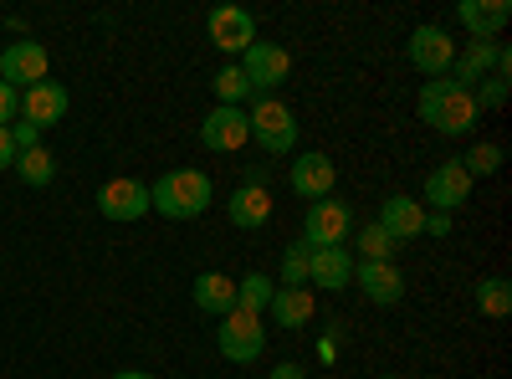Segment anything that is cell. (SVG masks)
I'll use <instances>...</instances> for the list:
<instances>
[{
    "instance_id": "cell-27",
    "label": "cell",
    "mask_w": 512,
    "mask_h": 379,
    "mask_svg": "<svg viewBox=\"0 0 512 379\" xmlns=\"http://www.w3.org/2000/svg\"><path fill=\"white\" fill-rule=\"evenodd\" d=\"M477 308H482L487 318H507V313H512V282H507V277H487V282L477 287Z\"/></svg>"
},
{
    "instance_id": "cell-34",
    "label": "cell",
    "mask_w": 512,
    "mask_h": 379,
    "mask_svg": "<svg viewBox=\"0 0 512 379\" xmlns=\"http://www.w3.org/2000/svg\"><path fill=\"white\" fill-rule=\"evenodd\" d=\"M425 231H431L436 241H441V236H451V216H441V210H431V216H425Z\"/></svg>"
},
{
    "instance_id": "cell-5",
    "label": "cell",
    "mask_w": 512,
    "mask_h": 379,
    "mask_svg": "<svg viewBox=\"0 0 512 379\" xmlns=\"http://www.w3.org/2000/svg\"><path fill=\"white\" fill-rule=\"evenodd\" d=\"M236 67L246 72L256 98H272V88H277V82H287V72H292V57H287V47H277V41H251Z\"/></svg>"
},
{
    "instance_id": "cell-18",
    "label": "cell",
    "mask_w": 512,
    "mask_h": 379,
    "mask_svg": "<svg viewBox=\"0 0 512 379\" xmlns=\"http://www.w3.org/2000/svg\"><path fill=\"white\" fill-rule=\"evenodd\" d=\"M456 16H461L466 31H472V41H492L512 21V6H507V0H461Z\"/></svg>"
},
{
    "instance_id": "cell-12",
    "label": "cell",
    "mask_w": 512,
    "mask_h": 379,
    "mask_svg": "<svg viewBox=\"0 0 512 379\" xmlns=\"http://www.w3.org/2000/svg\"><path fill=\"white\" fill-rule=\"evenodd\" d=\"M98 210H103L108 221H139V216H149V210H154V200H149V185L144 180H108L98 190Z\"/></svg>"
},
{
    "instance_id": "cell-10",
    "label": "cell",
    "mask_w": 512,
    "mask_h": 379,
    "mask_svg": "<svg viewBox=\"0 0 512 379\" xmlns=\"http://www.w3.org/2000/svg\"><path fill=\"white\" fill-rule=\"evenodd\" d=\"M67 108H72V98H67V88L62 82H36V88H26L21 93V123H31V129H52V123H62L67 118Z\"/></svg>"
},
{
    "instance_id": "cell-28",
    "label": "cell",
    "mask_w": 512,
    "mask_h": 379,
    "mask_svg": "<svg viewBox=\"0 0 512 379\" xmlns=\"http://www.w3.org/2000/svg\"><path fill=\"white\" fill-rule=\"evenodd\" d=\"M308 257H313L308 241H292L287 246V257H282V287H308Z\"/></svg>"
},
{
    "instance_id": "cell-8",
    "label": "cell",
    "mask_w": 512,
    "mask_h": 379,
    "mask_svg": "<svg viewBox=\"0 0 512 379\" xmlns=\"http://www.w3.org/2000/svg\"><path fill=\"white\" fill-rule=\"evenodd\" d=\"M47 67H52V57H47L41 41H11V47L0 52V82H11L16 93L36 88V82H47Z\"/></svg>"
},
{
    "instance_id": "cell-2",
    "label": "cell",
    "mask_w": 512,
    "mask_h": 379,
    "mask_svg": "<svg viewBox=\"0 0 512 379\" xmlns=\"http://www.w3.org/2000/svg\"><path fill=\"white\" fill-rule=\"evenodd\" d=\"M210 195H216V185H210L205 170H169L149 190V200H154V210L164 221H200Z\"/></svg>"
},
{
    "instance_id": "cell-35",
    "label": "cell",
    "mask_w": 512,
    "mask_h": 379,
    "mask_svg": "<svg viewBox=\"0 0 512 379\" xmlns=\"http://www.w3.org/2000/svg\"><path fill=\"white\" fill-rule=\"evenodd\" d=\"M267 379H308V374H303V364H292V359H282V364H277V369H272Z\"/></svg>"
},
{
    "instance_id": "cell-32",
    "label": "cell",
    "mask_w": 512,
    "mask_h": 379,
    "mask_svg": "<svg viewBox=\"0 0 512 379\" xmlns=\"http://www.w3.org/2000/svg\"><path fill=\"white\" fill-rule=\"evenodd\" d=\"M16 108H21V93L11 88V82H0V129H6V123L16 118Z\"/></svg>"
},
{
    "instance_id": "cell-11",
    "label": "cell",
    "mask_w": 512,
    "mask_h": 379,
    "mask_svg": "<svg viewBox=\"0 0 512 379\" xmlns=\"http://www.w3.org/2000/svg\"><path fill=\"white\" fill-rule=\"evenodd\" d=\"M200 144L210 154H236L241 144H251V129H246V113L241 108H210L200 118Z\"/></svg>"
},
{
    "instance_id": "cell-36",
    "label": "cell",
    "mask_w": 512,
    "mask_h": 379,
    "mask_svg": "<svg viewBox=\"0 0 512 379\" xmlns=\"http://www.w3.org/2000/svg\"><path fill=\"white\" fill-rule=\"evenodd\" d=\"M113 379H154V374H144V369H118Z\"/></svg>"
},
{
    "instance_id": "cell-17",
    "label": "cell",
    "mask_w": 512,
    "mask_h": 379,
    "mask_svg": "<svg viewBox=\"0 0 512 379\" xmlns=\"http://www.w3.org/2000/svg\"><path fill=\"white\" fill-rule=\"evenodd\" d=\"M226 216L236 231H262L272 221V195L262 185H236L231 200H226Z\"/></svg>"
},
{
    "instance_id": "cell-37",
    "label": "cell",
    "mask_w": 512,
    "mask_h": 379,
    "mask_svg": "<svg viewBox=\"0 0 512 379\" xmlns=\"http://www.w3.org/2000/svg\"><path fill=\"white\" fill-rule=\"evenodd\" d=\"M379 379H400V374H379Z\"/></svg>"
},
{
    "instance_id": "cell-31",
    "label": "cell",
    "mask_w": 512,
    "mask_h": 379,
    "mask_svg": "<svg viewBox=\"0 0 512 379\" xmlns=\"http://www.w3.org/2000/svg\"><path fill=\"white\" fill-rule=\"evenodd\" d=\"M11 144H16V154L41 149V129H31V123H11Z\"/></svg>"
},
{
    "instance_id": "cell-16",
    "label": "cell",
    "mask_w": 512,
    "mask_h": 379,
    "mask_svg": "<svg viewBox=\"0 0 512 379\" xmlns=\"http://www.w3.org/2000/svg\"><path fill=\"white\" fill-rule=\"evenodd\" d=\"M287 180H292V190H297V195H303V200L313 205V200H328V195H333L338 170H333V159H328V154H318V149H313V154H297V164H292V175H287Z\"/></svg>"
},
{
    "instance_id": "cell-29",
    "label": "cell",
    "mask_w": 512,
    "mask_h": 379,
    "mask_svg": "<svg viewBox=\"0 0 512 379\" xmlns=\"http://www.w3.org/2000/svg\"><path fill=\"white\" fill-rule=\"evenodd\" d=\"M461 170L472 175V180H477V175H497V170H502V149H497V144H477L472 154L461 159Z\"/></svg>"
},
{
    "instance_id": "cell-3",
    "label": "cell",
    "mask_w": 512,
    "mask_h": 379,
    "mask_svg": "<svg viewBox=\"0 0 512 379\" xmlns=\"http://www.w3.org/2000/svg\"><path fill=\"white\" fill-rule=\"evenodd\" d=\"M246 129H251V144H262L272 159L297 149V118L277 98H256V108L246 113Z\"/></svg>"
},
{
    "instance_id": "cell-33",
    "label": "cell",
    "mask_w": 512,
    "mask_h": 379,
    "mask_svg": "<svg viewBox=\"0 0 512 379\" xmlns=\"http://www.w3.org/2000/svg\"><path fill=\"white\" fill-rule=\"evenodd\" d=\"M16 164V144H11V123L0 129V170H11Z\"/></svg>"
},
{
    "instance_id": "cell-7",
    "label": "cell",
    "mask_w": 512,
    "mask_h": 379,
    "mask_svg": "<svg viewBox=\"0 0 512 379\" xmlns=\"http://www.w3.org/2000/svg\"><path fill=\"white\" fill-rule=\"evenodd\" d=\"M405 52L415 62V72L425 77H451V62H456V41L446 26H415L410 41H405Z\"/></svg>"
},
{
    "instance_id": "cell-4",
    "label": "cell",
    "mask_w": 512,
    "mask_h": 379,
    "mask_svg": "<svg viewBox=\"0 0 512 379\" xmlns=\"http://www.w3.org/2000/svg\"><path fill=\"white\" fill-rule=\"evenodd\" d=\"M216 344L231 364H251V359H262L267 349V328H262V313H246V308H231L216 328Z\"/></svg>"
},
{
    "instance_id": "cell-22",
    "label": "cell",
    "mask_w": 512,
    "mask_h": 379,
    "mask_svg": "<svg viewBox=\"0 0 512 379\" xmlns=\"http://www.w3.org/2000/svg\"><path fill=\"white\" fill-rule=\"evenodd\" d=\"M267 313L277 318V328H303V323L313 318V292H308V287H277L272 303H267Z\"/></svg>"
},
{
    "instance_id": "cell-15",
    "label": "cell",
    "mask_w": 512,
    "mask_h": 379,
    "mask_svg": "<svg viewBox=\"0 0 512 379\" xmlns=\"http://www.w3.org/2000/svg\"><path fill=\"white\" fill-rule=\"evenodd\" d=\"M354 282H359L364 298L379 303V308H395L405 298V277H400L395 262H354Z\"/></svg>"
},
{
    "instance_id": "cell-19",
    "label": "cell",
    "mask_w": 512,
    "mask_h": 379,
    "mask_svg": "<svg viewBox=\"0 0 512 379\" xmlns=\"http://www.w3.org/2000/svg\"><path fill=\"white\" fill-rule=\"evenodd\" d=\"M374 226H384L395 241H410V236H425V205L420 200H410V195H390L379 205V221Z\"/></svg>"
},
{
    "instance_id": "cell-23",
    "label": "cell",
    "mask_w": 512,
    "mask_h": 379,
    "mask_svg": "<svg viewBox=\"0 0 512 379\" xmlns=\"http://www.w3.org/2000/svg\"><path fill=\"white\" fill-rule=\"evenodd\" d=\"M11 170H16L31 190H41V185L57 180V154H52V149H26V154H16Z\"/></svg>"
},
{
    "instance_id": "cell-20",
    "label": "cell",
    "mask_w": 512,
    "mask_h": 379,
    "mask_svg": "<svg viewBox=\"0 0 512 379\" xmlns=\"http://www.w3.org/2000/svg\"><path fill=\"white\" fill-rule=\"evenodd\" d=\"M497 41H472L456 62H451V82L456 88H472V82H482V77H492L497 72Z\"/></svg>"
},
{
    "instance_id": "cell-1",
    "label": "cell",
    "mask_w": 512,
    "mask_h": 379,
    "mask_svg": "<svg viewBox=\"0 0 512 379\" xmlns=\"http://www.w3.org/2000/svg\"><path fill=\"white\" fill-rule=\"evenodd\" d=\"M477 118H482V108H477L472 88H456L451 77H436L420 88V123H431L436 134H446V139L472 134Z\"/></svg>"
},
{
    "instance_id": "cell-24",
    "label": "cell",
    "mask_w": 512,
    "mask_h": 379,
    "mask_svg": "<svg viewBox=\"0 0 512 379\" xmlns=\"http://www.w3.org/2000/svg\"><path fill=\"white\" fill-rule=\"evenodd\" d=\"M272 292H277V282H272L267 272H246V277L236 282V308H246V313H267Z\"/></svg>"
},
{
    "instance_id": "cell-9",
    "label": "cell",
    "mask_w": 512,
    "mask_h": 379,
    "mask_svg": "<svg viewBox=\"0 0 512 379\" xmlns=\"http://www.w3.org/2000/svg\"><path fill=\"white\" fill-rule=\"evenodd\" d=\"M205 31H210V47L241 57L251 41H256V16L241 11V6H216V11H210V21H205Z\"/></svg>"
},
{
    "instance_id": "cell-25",
    "label": "cell",
    "mask_w": 512,
    "mask_h": 379,
    "mask_svg": "<svg viewBox=\"0 0 512 379\" xmlns=\"http://www.w3.org/2000/svg\"><path fill=\"white\" fill-rule=\"evenodd\" d=\"M210 88H216V98H221V108H241L246 98H251V82H246V72L231 62V67H221L216 72V82H210Z\"/></svg>"
},
{
    "instance_id": "cell-6",
    "label": "cell",
    "mask_w": 512,
    "mask_h": 379,
    "mask_svg": "<svg viewBox=\"0 0 512 379\" xmlns=\"http://www.w3.org/2000/svg\"><path fill=\"white\" fill-rule=\"evenodd\" d=\"M349 231H354V210L344 205V200H313L308 205V216H303V241L318 251V246H344L349 241Z\"/></svg>"
},
{
    "instance_id": "cell-26",
    "label": "cell",
    "mask_w": 512,
    "mask_h": 379,
    "mask_svg": "<svg viewBox=\"0 0 512 379\" xmlns=\"http://www.w3.org/2000/svg\"><path fill=\"white\" fill-rule=\"evenodd\" d=\"M395 251H400V241L384 226H364L359 231V262H395Z\"/></svg>"
},
{
    "instance_id": "cell-14",
    "label": "cell",
    "mask_w": 512,
    "mask_h": 379,
    "mask_svg": "<svg viewBox=\"0 0 512 379\" xmlns=\"http://www.w3.org/2000/svg\"><path fill=\"white\" fill-rule=\"evenodd\" d=\"M308 282L323 292H344L354 287V251L349 246H318L308 257Z\"/></svg>"
},
{
    "instance_id": "cell-21",
    "label": "cell",
    "mask_w": 512,
    "mask_h": 379,
    "mask_svg": "<svg viewBox=\"0 0 512 379\" xmlns=\"http://www.w3.org/2000/svg\"><path fill=\"white\" fill-rule=\"evenodd\" d=\"M195 308L226 318V313L236 308V277H226V272H200V277H195Z\"/></svg>"
},
{
    "instance_id": "cell-30",
    "label": "cell",
    "mask_w": 512,
    "mask_h": 379,
    "mask_svg": "<svg viewBox=\"0 0 512 379\" xmlns=\"http://www.w3.org/2000/svg\"><path fill=\"white\" fill-rule=\"evenodd\" d=\"M472 98H477V108H502L507 103V77H497V72L482 77V93H472Z\"/></svg>"
},
{
    "instance_id": "cell-13",
    "label": "cell",
    "mask_w": 512,
    "mask_h": 379,
    "mask_svg": "<svg viewBox=\"0 0 512 379\" xmlns=\"http://www.w3.org/2000/svg\"><path fill=\"white\" fill-rule=\"evenodd\" d=\"M466 195H472V175L461 170V159H446L441 170L425 175V205H436L441 216H451L456 205H466Z\"/></svg>"
}]
</instances>
